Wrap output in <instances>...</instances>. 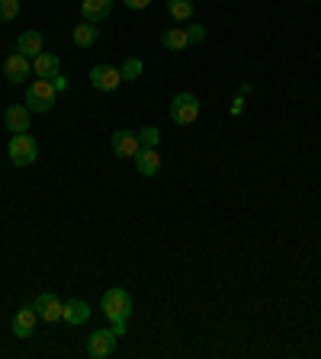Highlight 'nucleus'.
<instances>
[{"label": "nucleus", "mask_w": 321, "mask_h": 359, "mask_svg": "<svg viewBox=\"0 0 321 359\" xmlns=\"http://www.w3.org/2000/svg\"><path fill=\"white\" fill-rule=\"evenodd\" d=\"M7 157L13 161L16 167L36 164L39 161V142L32 138V135H26V132H16L13 138H10V144H7Z\"/></svg>", "instance_id": "obj_1"}, {"label": "nucleus", "mask_w": 321, "mask_h": 359, "mask_svg": "<svg viewBox=\"0 0 321 359\" xmlns=\"http://www.w3.org/2000/svg\"><path fill=\"white\" fill-rule=\"evenodd\" d=\"M55 100H58V90L52 87V81H45V77H39V81H32L26 87V106H30V112H48L55 106Z\"/></svg>", "instance_id": "obj_2"}, {"label": "nucleus", "mask_w": 321, "mask_h": 359, "mask_svg": "<svg viewBox=\"0 0 321 359\" xmlns=\"http://www.w3.org/2000/svg\"><path fill=\"white\" fill-rule=\"evenodd\" d=\"M103 314L110 318V324H119V321H129V314H132V295L126 289H110L100 302Z\"/></svg>", "instance_id": "obj_3"}, {"label": "nucleus", "mask_w": 321, "mask_h": 359, "mask_svg": "<svg viewBox=\"0 0 321 359\" xmlns=\"http://www.w3.org/2000/svg\"><path fill=\"white\" fill-rule=\"evenodd\" d=\"M171 119L177 126H193L199 119V100H196V93H177L171 100Z\"/></svg>", "instance_id": "obj_4"}, {"label": "nucleus", "mask_w": 321, "mask_h": 359, "mask_svg": "<svg viewBox=\"0 0 321 359\" xmlns=\"http://www.w3.org/2000/svg\"><path fill=\"white\" fill-rule=\"evenodd\" d=\"M122 83V71L112 65H97L90 71V87L100 90V93H112V90Z\"/></svg>", "instance_id": "obj_5"}, {"label": "nucleus", "mask_w": 321, "mask_h": 359, "mask_svg": "<svg viewBox=\"0 0 321 359\" xmlns=\"http://www.w3.org/2000/svg\"><path fill=\"white\" fill-rule=\"evenodd\" d=\"M116 340H119V337L112 334V327L110 330H93V334L87 337V353L93 359H106V356L116 353Z\"/></svg>", "instance_id": "obj_6"}, {"label": "nucleus", "mask_w": 321, "mask_h": 359, "mask_svg": "<svg viewBox=\"0 0 321 359\" xmlns=\"http://www.w3.org/2000/svg\"><path fill=\"white\" fill-rule=\"evenodd\" d=\"M32 308L39 311V318H42V321L55 324V321H61L65 302H58V299L52 295V292H42V295H36V299H32Z\"/></svg>", "instance_id": "obj_7"}, {"label": "nucleus", "mask_w": 321, "mask_h": 359, "mask_svg": "<svg viewBox=\"0 0 321 359\" xmlns=\"http://www.w3.org/2000/svg\"><path fill=\"white\" fill-rule=\"evenodd\" d=\"M30 74H32V65L26 55H20V52L7 55V61H4V77H7L10 83H22Z\"/></svg>", "instance_id": "obj_8"}, {"label": "nucleus", "mask_w": 321, "mask_h": 359, "mask_svg": "<svg viewBox=\"0 0 321 359\" xmlns=\"http://www.w3.org/2000/svg\"><path fill=\"white\" fill-rule=\"evenodd\" d=\"M36 321H39V311L32 305H22L20 311L13 314V334L20 337V340H26V337H32V330H36Z\"/></svg>", "instance_id": "obj_9"}, {"label": "nucleus", "mask_w": 321, "mask_h": 359, "mask_svg": "<svg viewBox=\"0 0 321 359\" xmlns=\"http://www.w3.org/2000/svg\"><path fill=\"white\" fill-rule=\"evenodd\" d=\"M135 167H138L142 177H157V173H161V151L157 148H138V154H135Z\"/></svg>", "instance_id": "obj_10"}, {"label": "nucleus", "mask_w": 321, "mask_h": 359, "mask_svg": "<svg viewBox=\"0 0 321 359\" xmlns=\"http://www.w3.org/2000/svg\"><path fill=\"white\" fill-rule=\"evenodd\" d=\"M138 148H142V142H138V135L135 132H126V128L112 132V151H116L119 157H135Z\"/></svg>", "instance_id": "obj_11"}, {"label": "nucleus", "mask_w": 321, "mask_h": 359, "mask_svg": "<svg viewBox=\"0 0 321 359\" xmlns=\"http://www.w3.org/2000/svg\"><path fill=\"white\" fill-rule=\"evenodd\" d=\"M90 318V305L84 299H71L65 302V311H61V321L71 324V327H81V324H87Z\"/></svg>", "instance_id": "obj_12"}, {"label": "nucleus", "mask_w": 321, "mask_h": 359, "mask_svg": "<svg viewBox=\"0 0 321 359\" xmlns=\"http://www.w3.org/2000/svg\"><path fill=\"white\" fill-rule=\"evenodd\" d=\"M4 126H7L13 135H16V132H26V128H30V106H26V103H13V106H7Z\"/></svg>", "instance_id": "obj_13"}, {"label": "nucleus", "mask_w": 321, "mask_h": 359, "mask_svg": "<svg viewBox=\"0 0 321 359\" xmlns=\"http://www.w3.org/2000/svg\"><path fill=\"white\" fill-rule=\"evenodd\" d=\"M81 13H84V20H87V22H93V26H97V22H103L106 16L112 13V0H84Z\"/></svg>", "instance_id": "obj_14"}, {"label": "nucleus", "mask_w": 321, "mask_h": 359, "mask_svg": "<svg viewBox=\"0 0 321 359\" xmlns=\"http://www.w3.org/2000/svg\"><path fill=\"white\" fill-rule=\"evenodd\" d=\"M32 71H36V77H45V81H52L55 74H61L58 55H48V52L36 55V58H32Z\"/></svg>", "instance_id": "obj_15"}, {"label": "nucleus", "mask_w": 321, "mask_h": 359, "mask_svg": "<svg viewBox=\"0 0 321 359\" xmlns=\"http://www.w3.org/2000/svg\"><path fill=\"white\" fill-rule=\"evenodd\" d=\"M16 52L26 55V58L42 55V32H39V29H26L20 39H16Z\"/></svg>", "instance_id": "obj_16"}, {"label": "nucleus", "mask_w": 321, "mask_h": 359, "mask_svg": "<svg viewBox=\"0 0 321 359\" xmlns=\"http://www.w3.org/2000/svg\"><path fill=\"white\" fill-rule=\"evenodd\" d=\"M71 39H74V45H81V48H90V45L100 39V32H97V26L93 22H87L84 20L81 26H74V32H71Z\"/></svg>", "instance_id": "obj_17"}, {"label": "nucleus", "mask_w": 321, "mask_h": 359, "mask_svg": "<svg viewBox=\"0 0 321 359\" xmlns=\"http://www.w3.org/2000/svg\"><path fill=\"white\" fill-rule=\"evenodd\" d=\"M161 45H164V48H171V52H183V48L190 45L187 29H167L164 36H161Z\"/></svg>", "instance_id": "obj_18"}, {"label": "nucleus", "mask_w": 321, "mask_h": 359, "mask_svg": "<svg viewBox=\"0 0 321 359\" xmlns=\"http://www.w3.org/2000/svg\"><path fill=\"white\" fill-rule=\"evenodd\" d=\"M167 10L177 22H187L193 16V0H167Z\"/></svg>", "instance_id": "obj_19"}, {"label": "nucleus", "mask_w": 321, "mask_h": 359, "mask_svg": "<svg viewBox=\"0 0 321 359\" xmlns=\"http://www.w3.org/2000/svg\"><path fill=\"white\" fill-rule=\"evenodd\" d=\"M119 71H122V81H138V77H142V71H145V65L138 58H126Z\"/></svg>", "instance_id": "obj_20"}, {"label": "nucleus", "mask_w": 321, "mask_h": 359, "mask_svg": "<svg viewBox=\"0 0 321 359\" xmlns=\"http://www.w3.org/2000/svg\"><path fill=\"white\" fill-rule=\"evenodd\" d=\"M20 16V0H0V22H13Z\"/></svg>", "instance_id": "obj_21"}, {"label": "nucleus", "mask_w": 321, "mask_h": 359, "mask_svg": "<svg viewBox=\"0 0 321 359\" xmlns=\"http://www.w3.org/2000/svg\"><path fill=\"white\" fill-rule=\"evenodd\" d=\"M135 135H138L142 148H157V142H161V132H157L155 126H145L142 132H135Z\"/></svg>", "instance_id": "obj_22"}, {"label": "nucleus", "mask_w": 321, "mask_h": 359, "mask_svg": "<svg viewBox=\"0 0 321 359\" xmlns=\"http://www.w3.org/2000/svg\"><path fill=\"white\" fill-rule=\"evenodd\" d=\"M187 36L190 42H206V29L202 26H187Z\"/></svg>", "instance_id": "obj_23"}, {"label": "nucleus", "mask_w": 321, "mask_h": 359, "mask_svg": "<svg viewBox=\"0 0 321 359\" xmlns=\"http://www.w3.org/2000/svg\"><path fill=\"white\" fill-rule=\"evenodd\" d=\"M129 10H145V7H151V0H122Z\"/></svg>", "instance_id": "obj_24"}, {"label": "nucleus", "mask_w": 321, "mask_h": 359, "mask_svg": "<svg viewBox=\"0 0 321 359\" xmlns=\"http://www.w3.org/2000/svg\"><path fill=\"white\" fill-rule=\"evenodd\" d=\"M241 112H244V97L238 93V97L232 100V116H241Z\"/></svg>", "instance_id": "obj_25"}, {"label": "nucleus", "mask_w": 321, "mask_h": 359, "mask_svg": "<svg viewBox=\"0 0 321 359\" xmlns=\"http://www.w3.org/2000/svg\"><path fill=\"white\" fill-rule=\"evenodd\" d=\"M52 87L61 93V90H67V81H65V77H61V74H55V77H52Z\"/></svg>", "instance_id": "obj_26"}, {"label": "nucleus", "mask_w": 321, "mask_h": 359, "mask_svg": "<svg viewBox=\"0 0 321 359\" xmlns=\"http://www.w3.org/2000/svg\"><path fill=\"white\" fill-rule=\"evenodd\" d=\"M112 334H116V337H126V321H119V324H112Z\"/></svg>", "instance_id": "obj_27"}]
</instances>
